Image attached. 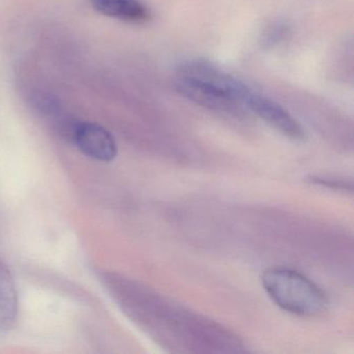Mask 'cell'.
I'll return each mask as SVG.
<instances>
[{
  "label": "cell",
  "instance_id": "6da1fadb",
  "mask_svg": "<svg viewBox=\"0 0 354 354\" xmlns=\"http://www.w3.org/2000/svg\"><path fill=\"white\" fill-rule=\"evenodd\" d=\"M262 283L277 306L296 316H319L328 306V298L324 291L293 269L270 267L263 273Z\"/></svg>",
  "mask_w": 354,
  "mask_h": 354
},
{
  "label": "cell",
  "instance_id": "7a4b0ae2",
  "mask_svg": "<svg viewBox=\"0 0 354 354\" xmlns=\"http://www.w3.org/2000/svg\"><path fill=\"white\" fill-rule=\"evenodd\" d=\"M242 105L287 138L297 142L306 140V130L301 124L281 105L265 95L250 88Z\"/></svg>",
  "mask_w": 354,
  "mask_h": 354
},
{
  "label": "cell",
  "instance_id": "3957f363",
  "mask_svg": "<svg viewBox=\"0 0 354 354\" xmlns=\"http://www.w3.org/2000/svg\"><path fill=\"white\" fill-rule=\"evenodd\" d=\"M70 138L86 156L111 162L118 155L117 142L111 132L98 124L80 122L72 124Z\"/></svg>",
  "mask_w": 354,
  "mask_h": 354
},
{
  "label": "cell",
  "instance_id": "277c9868",
  "mask_svg": "<svg viewBox=\"0 0 354 354\" xmlns=\"http://www.w3.org/2000/svg\"><path fill=\"white\" fill-rule=\"evenodd\" d=\"M175 86L182 96L201 106L225 115H243L244 109L239 103L212 88L180 77H176Z\"/></svg>",
  "mask_w": 354,
  "mask_h": 354
},
{
  "label": "cell",
  "instance_id": "5b68a950",
  "mask_svg": "<svg viewBox=\"0 0 354 354\" xmlns=\"http://www.w3.org/2000/svg\"><path fill=\"white\" fill-rule=\"evenodd\" d=\"M97 12L129 24H146L152 19L151 10L140 0H91Z\"/></svg>",
  "mask_w": 354,
  "mask_h": 354
},
{
  "label": "cell",
  "instance_id": "8992f818",
  "mask_svg": "<svg viewBox=\"0 0 354 354\" xmlns=\"http://www.w3.org/2000/svg\"><path fill=\"white\" fill-rule=\"evenodd\" d=\"M18 293L8 267L0 261V335L9 333L18 317Z\"/></svg>",
  "mask_w": 354,
  "mask_h": 354
},
{
  "label": "cell",
  "instance_id": "52a82bcc",
  "mask_svg": "<svg viewBox=\"0 0 354 354\" xmlns=\"http://www.w3.org/2000/svg\"><path fill=\"white\" fill-rule=\"evenodd\" d=\"M289 34L290 28H288L287 24L281 21L274 22V24H270L263 32V46L268 47V48L277 46V45L283 42L288 38Z\"/></svg>",
  "mask_w": 354,
  "mask_h": 354
},
{
  "label": "cell",
  "instance_id": "ba28073f",
  "mask_svg": "<svg viewBox=\"0 0 354 354\" xmlns=\"http://www.w3.org/2000/svg\"><path fill=\"white\" fill-rule=\"evenodd\" d=\"M312 182L319 184V185L326 186L331 189L347 190L349 188L352 190V184L348 185L343 180L331 179V178H312Z\"/></svg>",
  "mask_w": 354,
  "mask_h": 354
}]
</instances>
